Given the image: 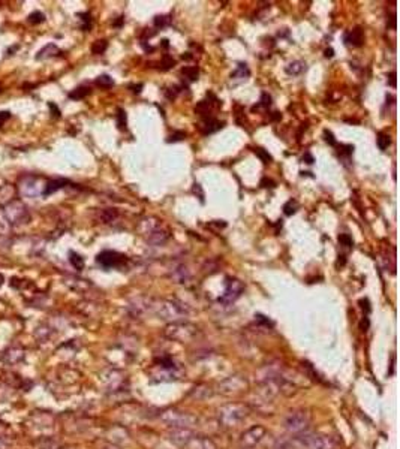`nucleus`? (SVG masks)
<instances>
[{"mask_svg":"<svg viewBox=\"0 0 400 449\" xmlns=\"http://www.w3.org/2000/svg\"><path fill=\"white\" fill-rule=\"evenodd\" d=\"M0 285H2V276H0Z\"/></svg>","mask_w":400,"mask_h":449,"instance_id":"39","label":"nucleus"},{"mask_svg":"<svg viewBox=\"0 0 400 449\" xmlns=\"http://www.w3.org/2000/svg\"><path fill=\"white\" fill-rule=\"evenodd\" d=\"M123 20H124V18H123V17H120V18H118V20H117V21H115L112 26H114V27H120V26L123 24Z\"/></svg>","mask_w":400,"mask_h":449,"instance_id":"36","label":"nucleus"},{"mask_svg":"<svg viewBox=\"0 0 400 449\" xmlns=\"http://www.w3.org/2000/svg\"><path fill=\"white\" fill-rule=\"evenodd\" d=\"M96 262L102 268H115L126 262V256L115 250H103L96 256Z\"/></svg>","mask_w":400,"mask_h":449,"instance_id":"2","label":"nucleus"},{"mask_svg":"<svg viewBox=\"0 0 400 449\" xmlns=\"http://www.w3.org/2000/svg\"><path fill=\"white\" fill-rule=\"evenodd\" d=\"M78 17H80V20L83 21L81 29L86 30V32H89V30L92 29V15H90L89 12H81V14H78Z\"/></svg>","mask_w":400,"mask_h":449,"instance_id":"18","label":"nucleus"},{"mask_svg":"<svg viewBox=\"0 0 400 449\" xmlns=\"http://www.w3.org/2000/svg\"><path fill=\"white\" fill-rule=\"evenodd\" d=\"M168 42H170L168 39H164V41H162V47H164V48H168V47H170V44H168Z\"/></svg>","mask_w":400,"mask_h":449,"instance_id":"37","label":"nucleus"},{"mask_svg":"<svg viewBox=\"0 0 400 449\" xmlns=\"http://www.w3.org/2000/svg\"><path fill=\"white\" fill-rule=\"evenodd\" d=\"M106 48H108V42L105 41V39H100V41H96L93 45H92V53L93 54H103L105 51H106Z\"/></svg>","mask_w":400,"mask_h":449,"instance_id":"17","label":"nucleus"},{"mask_svg":"<svg viewBox=\"0 0 400 449\" xmlns=\"http://www.w3.org/2000/svg\"><path fill=\"white\" fill-rule=\"evenodd\" d=\"M306 69V63L301 62V60H296V62H291L287 68H285V72L291 77H297L300 75L301 72Z\"/></svg>","mask_w":400,"mask_h":449,"instance_id":"9","label":"nucleus"},{"mask_svg":"<svg viewBox=\"0 0 400 449\" xmlns=\"http://www.w3.org/2000/svg\"><path fill=\"white\" fill-rule=\"evenodd\" d=\"M161 65H162V71H168L171 66H174V65H176V60H174L173 57H170V56H164V57H162V62H161Z\"/></svg>","mask_w":400,"mask_h":449,"instance_id":"25","label":"nucleus"},{"mask_svg":"<svg viewBox=\"0 0 400 449\" xmlns=\"http://www.w3.org/2000/svg\"><path fill=\"white\" fill-rule=\"evenodd\" d=\"M388 84L394 89L396 87V72H391L390 75H388Z\"/></svg>","mask_w":400,"mask_h":449,"instance_id":"33","label":"nucleus"},{"mask_svg":"<svg viewBox=\"0 0 400 449\" xmlns=\"http://www.w3.org/2000/svg\"><path fill=\"white\" fill-rule=\"evenodd\" d=\"M194 193H195V195L198 193V196H200V201L201 202H204V193H202V189H201L200 184H197V183L194 184Z\"/></svg>","mask_w":400,"mask_h":449,"instance_id":"31","label":"nucleus"},{"mask_svg":"<svg viewBox=\"0 0 400 449\" xmlns=\"http://www.w3.org/2000/svg\"><path fill=\"white\" fill-rule=\"evenodd\" d=\"M69 262L77 271H81L84 268V258L78 255L77 252H69Z\"/></svg>","mask_w":400,"mask_h":449,"instance_id":"12","label":"nucleus"},{"mask_svg":"<svg viewBox=\"0 0 400 449\" xmlns=\"http://www.w3.org/2000/svg\"><path fill=\"white\" fill-rule=\"evenodd\" d=\"M95 84H96L98 87L108 89V87H112V86H114V80H112L109 75H99V77L95 80Z\"/></svg>","mask_w":400,"mask_h":449,"instance_id":"14","label":"nucleus"},{"mask_svg":"<svg viewBox=\"0 0 400 449\" xmlns=\"http://www.w3.org/2000/svg\"><path fill=\"white\" fill-rule=\"evenodd\" d=\"M153 23H155V27H158V29H164V27L170 26V23H171V17H170V15H158V17H155Z\"/></svg>","mask_w":400,"mask_h":449,"instance_id":"15","label":"nucleus"},{"mask_svg":"<svg viewBox=\"0 0 400 449\" xmlns=\"http://www.w3.org/2000/svg\"><path fill=\"white\" fill-rule=\"evenodd\" d=\"M301 160H303L304 163H307V165H312V163L315 162V157H313V156H312L309 151H306V153H304V156L301 157Z\"/></svg>","mask_w":400,"mask_h":449,"instance_id":"28","label":"nucleus"},{"mask_svg":"<svg viewBox=\"0 0 400 449\" xmlns=\"http://www.w3.org/2000/svg\"><path fill=\"white\" fill-rule=\"evenodd\" d=\"M66 184H69V181H68V180H65V178H56V180H51V181H48V183H47V186H45V189H44L42 195H44V196H50V195L56 193L57 190L63 189Z\"/></svg>","mask_w":400,"mask_h":449,"instance_id":"5","label":"nucleus"},{"mask_svg":"<svg viewBox=\"0 0 400 449\" xmlns=\"http://www.w3.org/2000/svg\"><path fill=\"white\" fill-rule=\"evenodd\" d=\"M183 59L189 60V59H192V54H191V53H186V56H183Z\"/></svg>","mask_w":400,"mask_h":449,"instance_id":"38","label":"nucleus"},{"mask_svg":"<svg viewBox=\"0 0 400 449\" xmlns=\"http://www.w3.org/2000/svg\"><path fill=\"white\" fill-rule=\"evenodd\" d=\"M48 108L51 110V112H53V115H54V117H60V114H62V112H60V110L57 108V105H56V104L50 102V104H48Z\"/></svg>","mask_w":400,"mask_h":449,"instance_id":"30","label":"nucleus"},{"mask_svg":"<svg viewBox=\"0 0 400 449\" xmlns=\"http://www.w3.org/2000/svg\"><path fill=\"white\" fill-rule=\"evenodd\" d=\"M130 89H132V93H135V95H140V93H141V89H143V84L130 86Z\"/></svg>","mask_w":400,"mask_h":449,"instance_id":"34","label":"nucleus"},{"mask_svg":"<svg viewBox=\"0 0 400 449\" xmlns=\"http://www.w3.org/2000/svg\"><path fill=\"white\" fill-rule=\"evenodd\" d=\"M343 41L348 47H361L364 42V32L361 27H354L348 33H345Z\"/></svg>","mask_w":400,"mask_h":449,"instance_id":"4","label":"nucleus"},{"mask_svg":"<svg viewBox=\"0 0 400 449\" xmlns=\"http://www.w3.org/2000/svg\"><path fill=\"white\" fill-rule=\"evenodd\" d=\"M185 138H186V133L182 132V130H177V132H174V133L168 138V142H177V141H182V139H185Z\"/></svg>","mask_w":400,"mask_h":449,"instance_id":"27","label":"nucleus"},{"mask_svg":"<svg viewBox=\"0 0 400 449\" xmlns=\"http://www.w3.org/2000/svg\"><path fill=\"white\" fill-rule=\"evenodd\" d=\"M243 283L237 279H232V277H228L226 279V288H225V294L222 295V298H219V301L222 303H232L235 301L241 292H243Z\"/></svg>","mask_w":400,"mask_h":449,"instance_id":"3","label":"nucleus"},{"mask_svg":"<svg viewBox=\"0 0 400 449\" xmlns=\"http://www.w3.org/2000/svg\"><path fill=\"white\" fill-rule=\"evenodd\" d=\"M5 216L9 223H26L29 220V213L26 205H23L18 201H14L5 207Z\"/></svg>","mask_w":400,"mask_h":449,"instance_id":"1","label":"nucleus"},{"mask_svg":"<svg viewBox=\"0 0 400 449\" xmlns=\"http://www.w3.org/2000/svg\"><path fill=\"white\" fill-rule=\"evenodd\" d=\"M102 219L105 220V222H112V220H115L117 219V216H118V213H117V210L115 208H105L103 211H102Z\"/></svg>","mask_w":400,"mask_h":449,"instance_id":"21","label":"nucleus"},{"mask_svg":"<svg viewBox=\"0 0 400 449\" xmlns=\"http://www.w3.org/2000/svg\"><path fill=\"white\" fill-rule=\"evenodd\" d=\"M261 186H262V187H275L276 183H275L273 180H270V178H262V180H261Z\"/></svg>","mask_w":400,"mask_h":449,"instance_id":"29","label":"nucleus"},{"mask_svg":"<svg viewBox=\"0 0 400 449\" xmlns=\"http://www.w3.org/2000/svg\"><path fill=\"white\" fill-rule=\"evenodd\" d=\"M270 108L272 107V96L269 95V93H265V92H262L261 93V99H259V104L256 105V107H253V110H256V108Z\"/></svg>","mask_w":400,"mask_h":449,"instance_id":"20","label":"nucleus"},{"mask_svg":"<svg viewBox=\"0 0 400 449\" xmlns=\"http://www.w3.org/2000/svg\"><path fill=\"white\" fill-rule=\"evenodd\" d=\"M90 87H87V86H80V87H77L75 90H72L71 93H69V99H72V101H81V99H84L86 96H89L90 95Z\"/></svg>","mask_w":400,"mask_h":449,"instance_id":"11","label":"nucleus"},{"mask_svg":"<svg viewBox=\"0 0 400 449\" xmlns=\"http://www.w3.org/2000/svg\"><path fill=\"white\" fill-rule=\"evenodd\" d=\"M390 144H391L390 136L387 133H384V132H379L378 136H376V145H378V148L382 150V151H385L390 147Z\"/></svg>","mask_w":400,"mask_h":449,"instance_id":"13","label":"nucleus"},{"mask_svg":"<svg viewBox=\"0 0 400 449\" xmlns=\"http://www.w3.org/2000/svg\"><path fill=\"white\" fill-rule=\"evenodd\" d=\"M255 154L264 162V163H269V162H272V156L269 154V151H265L264 148H256L255 150Z\"/></svg>","mask_w":400,"mask_h":449,"instance_id":"24","label":"nucleus"},{"mask_svg":"<svg viewBox=\"0 0 400 449\" xmlns=\"http://www.w3.org/2000/svg\"><path fill=\"white\" fill-rule=\"evenodd\" d=\"M324 56H325L327 59H331V57L334 56V50H333V48H327V50L324 51Z\"/></svg>","mask_w":400,"mask_h":449,"instance_id":"35","label":"nucleus"},{"mask_svg":"<svg viewBox=\"0 0 400 449\" xmlns=\"http://www.w3.org/2000/svg\"><path fill=\"white\" fill-rule=\"evenodd\" d=\"M339 244L345 246V247H352L354 246V240L349 234H339Z\"/></svg>","mask_w":400,"mask_h":449,"instance_id":"23","label":"nucleus"},{"mask_svg":"<svg viewBox=\"0 0 400 449\" xmlns=\"http://www.w3.org/2000/svg\"><path fill=\"white\" fill-rule=\"evenodd\" d=\"M324 139H325V142H327L328 145H331V147H334V145L337 144V141H336V138H334L333 132H331V130H328V129H325V130H324Z\"/></svg>","mask_w":400,"mask_h":449,"instance_id":"26","label":"nucleus"},{"mask_svg":"<svg viewBox=\"0 0 400 449\" xmlns=\"http://www.w3.org/2000/svg\"><path fill=\"white\" fill-rule=\"evenodd\" d=\"M182 75L185 77V80H188L189 83H194L198 80L200 77V69L198 66H186L182 69Z\"/></svg>","mask_w":400,"mask_h":449,"instance_id":"10","label":"nucleus"},{"mask_svg":"<svg viewBox=\"0 0 400 449\" xmlns=\"http://www.w3.org/2000/svg\"><path fill=\"white\" fill-rule=\"evenodd\" d=\"M126 124H127V117H126V111L123 108H118L117 110V126L120 130H124L126 129Z\"/></svg>","mask_w":400,"mask_h":449,"instance_id":"19","label":"nucleus"},{"mask_svg":"<svg viewBox=\"0 0 400 449\" xmlns=\"http://www.w3.org/2000/svg\"><path fill=\"white\" fill-rule=\"evenodd\" d=\"M59 54H60L59 47L56 44H48L36 54V60H45V59H50V57H54V56H59Z\"/></svg>","mask_w":400,"mask_h":449,"instance_id":"7","label":"nucleus"},{"mask_svg":"<svg viewBox=\"0 0 400 449\" xmlns=\"http://www.w3.org/2000/svg\"><path fill=\"white\" fill-rule=\"evenodd\" d=\"M297 210H299V204H297L296 199H290V201L284 205V213H285V216H293V214L297 213Z\"/></svg>","mask_w":400,"mask_h":449,"instance_id":"16","label":"nucleus"},{"mask_svg":"<svg viewBox=\"0 0 400 449\" xmlns=\"http://www.w3.org/2000/svg\"><path fill=\"white\" fill-rule=\"evenodd\" d=\"M249 75H250V71H249L247 65L246 63H238L237 68H235V71L231 74V80H240V81H243V80H247Z\"/></svg>","mask_w":400,"mask_h":449,"instance_id":"8","label":"nucleus"},{"mask_svg":"<svg viewBox=\"0 0 400 449\" xmlns=\"http://www.w3.org/2000/svg\"><path fill=\"white\" fill-rule=\"evenodd\" d=\"M27 21H29L30 24H41V23L45 21V15H44L42 12L36 11V12H32V14L29 15Z\"/></svg>","mask_w":400,"mask_h":449,"instance_id":"22","label":"nucleus"},{"mask_svg":"<svg viewBox=\"0 0 400 449\" xmlns=\"http://www.w3.org/2000/svg\"><path fill=\"white\" fill-rule=\"evenodd\" d=\"M222 124H223V123L217 121L214 117H211V118H204V120H202V124L200 126V129L204 135H210V133L217 132L219 129H222Z\"/></svg>","mask_w":400,"mask_h":449,"instance_id":"6","label":"nucleus"},{"mask_svg":"<svg viewBox=\"0 0 400 449\" xmlns=\"http://www.w3.org/2000/svg\"><path fill=\"white\" fill-rule=\"evenodd\" d=\"M9 118H11V112L8 111L0 112V124H3L5 121H8Z\"/></svg>","mask_w":400,"mask_h":449,"instance_id":"32","label":"nucleus"}]
</instances>
